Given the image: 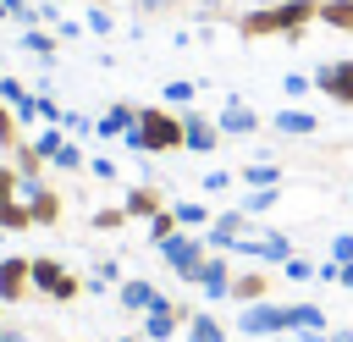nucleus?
<instances>
[{
	"instance_id": "1",
	"label": "nucleus",
	"mask_w": 353,
	"mask_h": 342,
	"mask_svg": "<svg viewBox=\"0 0 353 342\" xmlns=\"http://www.w3.org/2000/svg\"><path fill=\"white\" fill-rule=\"evenodd\" d=\"M309 22H320V0H270L259 11L237 17L243 39H303Z\"/></svg>"
},
{
	"instance_id": "2",
	"label": "nucleus",
	"mask_w": 353,
	"mask_h": 342,
	"mask_svg": "<svg viewBox=\"0 0 353 342\" xmlns=\"http://www.w3.org/2000/svg\"><path fill=\"white\" fill-rule=\"evenodd\" d=\"M121 143L132 154H176L182 149V116L171 105H138V127Z\"/></svg>"
},
{
	"instance_id": "3",
	"label": "nucleus",
	"mask_w": 353,
	"mask_h": 342,
	"mask_svg": "<svg viewBox=\"0 0 353 342\" xmlns=\"http://www.w3.org/2000/svg\"><path fill=\"white\" fill-rule=\"evenodd\" d=\"M33 292H44L50 303H72L77 292H88V281L72 276L55 254H33Z\"/></svg>"
},
{
	"instance_id": "4",
	"label": "nucleus",
	"mask_w": 353,
	"mask_h": 342,
	"mask_svg": "<svg viewBox=\"0 0 353 342\" xmlns=\"http://www.w3.org/2000/svg\"><path fill=\"white\" fill-rule=\"evenodd\" d=\"M160 254H165V265H171L182 281L199 287V270H204V259H210V243H204L199 232H176V237H165Z\"/></svg>"
},
{
	"instance_id": "5",
	"label": "nucleus",
	"mask_w": 353,
	"mask_h": 342,
	"mask_svg": "<svg viewBox=\"0 0 353 342\" xmlns=\"http://www.w3.org/2000/svg\"><path fill=\"white\" fill-rule=\"evenodd\" d=\"M309 77H314V88H320L331 105L353 110V55H347V61H320Z\"/></svg>"
},
{
	"instance_id": "6",
	"label": "nucleus",
	"mask_w": 353,
	"mask_h": 342,
	"mask_svg": "<svg viewBox=\"0 0 353 342\" xmlns=\"http://www.w3.org/2000/svg\"><path fill=\"white\" fill-rule=\"evenodd\" d=\"M182 325H188V309H182L176 298H165V292H160V298H154V303L143 309V336H154V342L176 336Z\"/></svg>"
},
{
	"instance_id": "7",
	"label": "nucleus",
	"mask_w": 353,
	"mask_h": 342,
	"mask_svg": "<svg viewBox=\"0 0 353 342\" xmlns=\"http://www.w3.org/2000/svg\"><path fill=\"white\" fill-rule=\"evenodd\" d=\"M243 336H276V331H287V303H276V298H265V303H243Z\"/></svg>"
},
{
	"instance_id": "8",
	"label": "nucleus",
	"mask_w": 353,
	"mask_h": 342,
	"mask_svg": "<svg viewBox=\"0 0 353 342\" xmlns=\"http://www.w3.org/2000/svg\"><path fill=\"white\" fill-rule=\"evenodd\" d=\"M28 292H33V259L0 254V303H22Z\"/></svg>"
},
{
	"instance_id": "9",
	"label": "nucleus",
	"mask_w": 353,
	"mask_h": 342,
	"mask_svg": "<svg viewBox=\"0 0 353 342\" xmlns=\"http://www.w3.org/2000/svg\"><path fill=\"white\" fill-rule=\"evenodd\" d=\"M221 138H226V132L215 127V116H199V110L182 116V149H193V154H215Z\"/></svg>"
},
{
	"instance_id": "10",
	"label": "nucleus",
	"mask_w": 353,
	"mask_h": 342,
	"mask_svg": "<svg viewBox=\"0 0 353 342\" xmlns=\"http://www.w3.org/2000/svg\"><path fill=\"white\" fill-rule=\"evenodd\" d=\"M232 259H226V248H210V259H204V270H199V292L204 298H232Z\"/></svg>"
},
{
	"instance_id": "11",
	"label": "nucleus",
	"mask_w": 353,
	"mask_h": 342,
	"mask_svg": "<svg viewBox=\"0 0 353 342\" xmlns=\"http://www.w3.org/2000/svg\"><path fill=\"white\" fill-rule=\"evenodd\" d=\"M325 325H331V320H325V309H320V303H309V298H292V303H287V331H298V336L320 342V336H325Z\"/></svg>"
},
{
	"instance_id": "12",
	"label": "nucleus",
	"mask_w": 353,
	"mask_h": 342,
	"mask_svg": "<svg viewBox=\"0 0 353 342\" xmlns=\"http://www.w3.org/2000/svg\"><path fill=\"white\" fill-rule=\"evenodd\" d=\"M22 199H28V210H33V221L39 226H55L61 221V193L39 177V182H22Z\"/></svg>"
},
{
	"instance_id": "13",
	"label": "nucleus",
	"mask_w": 353,
	"mask_h": 342,
	"mask_svg": "<svg viewBox=\"0 0 353 342\" xmlns=\"http://www.w3.org/2000/svg\"><path fill=\"white\" fill-rule=\"evenodd\" d=\"M237 237H248V210L237 204V210H226V215H215L210 221V232H204V243L210 248H232Z\"/></svg>"
},
{
	"instance_id": "14",
	"label": "nucleus",
	"mask_w": 353,
	"mask_h": 342,
	"mask_svg": "<svg viewBox=\"0 0 353 342\" xmlns=\"http://www.w3.org/2000/svg\"><path fill=\"white\" fill-rule=\"evenodd\" d=\"M132 127H138V105H127V99H116V105L94 121V132H99V138H127Z\"/></svg>"
},
{
	"instance_id": "15",
	"label": "nucleus",
	"mask_w": 353,
	"mask_h": 342,
	"mask_svg": "<svg viewBox=\"0 0 353 342\" xmlns=\"http://www.w3.org/2000/svg\"><path fill=\"white\" fill-rule=\"evenodd\" d=\"M270 127H276L281 138H314V132H320V121H314L309 110H298V105H281V110L270 116Z\"/></svg>"
},
{
	"instance_id": "16",
	"label": "nucleus",
	"mask_w": 353,
	"mask_h": 342,
	"mask_svg": "<svg viewBox=\"0 0 353 342\" xmlns=\"http://www.w3.org/2000/svg\"><path fill=\"white\" fill-rule=\"evenodd\" d=\"M121 204H127V215H132V221H149V215H160V210H165V193H160L154 182H138V188H127V199H121Z\"/></svg>"
},
{
	"instance_id": "17",
	"label": "nucleus",
	"mask_w": 353,
	"mask_h": 342,
	"mask_svg": "<svg viewBox=\"0 0 353 342\" xmlns=\"http://www.w3.org/2000/svg\"><path fill=\"white\" fill-rule=\"evenodd\" d=\"M270 298V276L265 270H237L232 276V303L243 309V303H265Z\"/></svg>"
},
{
	"instance_id": "18",
	"label": "nucleus",
	"mask_w": 353,
	"mask_h": 342,
	"mask_svg": "<svg viewBox=\"0 0 353 342\" xmlns=\"http://www.w3.org/2000/svg\"><path fill=\"white\" fill-rule=\"evenodd\" d=\"M215 127H221V132H243V138H248V132L259 127V116H254L243 99H226V105L215 110Z\"/></svg>"
},
{
	"instance_id": "19",
	"label": "nucleus",
	"mask_w": 353,
	"mask_h": 342,
	"mask_svg": "<svg viewBox=\"0 0 353 342\" xmlns=\"http://www.w3.org/2000/svg\"><path fill=\"white\" fill-rule=\"evenodd\" d=\"M11 165H17V171H22V182H39V177H44V165H50V160H44V154H39V149H33V138H22V143H17V149H11Z\"/></svg>"
},
{
	"instance_id": "20",
	"label": "nucleus",
	"mask_w": 353,
	"mask_h": 342,
	"mask_svg": "<svg viewBox=\"0 0 353 342\" xmlns=\"http://www.w3.org/2000/svg\"><path fill=\"white\" fill-rule=\"evenodd\" d=\"M171 215H176V226L182 232H210V210H204V199H182V204H171Z\"/></svg>"
},
{
	"instance_id": "21",
	"label": "nucleus",
	"mask_w": 353,
	"mask_h": 342,
	"mask_svg": "<svg viewBox=\"0 0 353 342\" xmlns=\"http://www.w3.org/2000/svg\"><path fill=\"white\" fill-rule=\"evenodd\" d=\"M154 298H160V292H154V281H143V276H127V281H121V309L143 314V309H149Z\"/></svg>"
},
{
	"instance_id": "22",
	"label": "nucleus",
	"mask_w": 353,
	"mask_h": 342,
	"mask_svg": "<svg viewBox=\"0 0 353 342\" xmlns=\"http://www.w3.org/2000/svg\"><path fill=\"white\" fill-rule=\"evenodd\" d=\"M237 182H248V188H281V165H270V160H248V165L237 171Z\"/></svg>"
},
{
	"instance_id": "23",
	"label": "nucleus",
	"mask_w": 353,
	"mask_h": 342,
	"mask_svg": "<svg viewBox=\"0 0 353 342\" xmlns=\"http://www.w3.org/2000/svg\"><path fill=\"white\" fill-rule=\"evenodd\" d=\"M28 226H39L33 210H28V199H6L0 204V232H28Z\"/></svg>"
},
{
	"instance_id": "24",
	"label": "nucleus",
	"mask_w": 353,
	"mask_h": 342,
	"mask_svg": "<svg viewBox=\"0 0 353 342\" xmlns=\"http://www.w3.org/2000/svg\"><path fill=\"white\" fill-rule=\"evenodd\" d=\"M188 342H226V325L199 309V314H188Z\"/></svg>"
},
{
	"instance_id": "25",
	"label": "nucleus",
	"mask_w": 353,
	"mask_h": 342,
	"mask_svg": "<svg viewBox=\"0 0 353 342\" xmlns=\"http://www.w3.org/2000/svg\"><path fill=\"white\" fill-rule=\"evenodd\" d=\"M320 22L331 33H353V0H320Z\"/></svg>"
},
{
	"instance_id": "26",
	"label": "nucleus",
	"mask_w": 353,
	"mask_h": 342,
	"mask_svg": "<svg viewBox=\"0 0 353 342\" xmlns=\"http://www.w3.org/2000/svg\"><path fill=\"white\" fill-rule=\"evenodd\" d=\"M127 221H132V215H127V204H99V210L88 215V226H94V232H121Z\"/></svg>"
},
{
	"instance_id": "27",
	"label": "nucleus",
	"mask_w": 353,
	"mask_h": 342,
	"mask_svg": "<svg viewBox=\"0 0 353 342\" xmlns=\"http://www.w3.org/2000/svg\"><path fill=\"white\" fill-rule=\"evenodd\" d=\"M55 44H61V33H44V28H22V50H33V55H55Z\"/></svg>"
},
{
	"instance_id": "28",
	"label": "nucleus",
	"mask_w": 353,
	"mask_h": 342,
	"mask_svg": "<svg viewBox=\"0 0 353 342\" xmlns=\"http://www.w3.org/2000/svg\"><path fill=\"white\" fill-rule=\"evenodd\" d=\"M176 232H182V226H176V215H171V204H165L160 215H149V243H154V248H160L165 237H176Z\"/></svg>"
},
{
	"instance_id": "29",
	"label": "nucleus",
	"mask_w": 353,
	"mask_h": 342,
	"mask_svg": "<svg viewBox=\"0 0 353 342\" xmlns=\"http://www.w3.org/2000/svg\"><path fill=\"white\" fill-rule=\"evenodd\" d=\"M22 143V121H17V110L0 99V149H17Z\"/></svg>"
},
{
	"instance_id": "30",
	"label": "nucleus",
	"mask_w": 353,
	"mask_h": 342,
	"mask_svg": "<svg viewBox=\"0 0 353 342\" xmlns=\"http://www.w3.org/2000/svg\"><path fill=\"white\" fill-rule=\"evenodd\" d=\"M160 99H165V105H188V99H199V83L176 77V83H165V88H160Z\"/></svg>"
},
{
	"instance_id": "31",
	"label": "nucleus",
	"mask_w": 353,
	"mask_h": 342,
	"mask_svg": "<svg viewBox=\"0 0 353 342\" xmlns=\"http://www.w3.org/2000/svg\"><path fill=\"white\" fill-rule=\"evenodd\" d=\"M276 199H281V188H254V193H243V210H248V215H265Z\"/></svg>"
},
{
	"instance_id": "32",
	"label": "nucleus",
	"mask_w": 353,
	"mask_h": 342,
	"mask_svg": "<svg viewBox=\"0 0 353 342\" xmlns=\"http://www.w3.org/2000/svg\"><path fill=\"white\" fill-rule=\"evenodd\" d=\"M110 281H121V265H116V259H94V281H88V292H99V287H110Z\"/></svg>"
},
{
	"instance_id": "33",
	"label": "nucleus",
	"mask_w": 353,
	"mask_h": 342,
	"mask_svg": "<svg viewBox=\"0 0 353 342\" xmlns=\"http://www.w3.org/2000/svg\"><path fill=\"white\" fill-rule=\"evenodd\" d=\"M6 199H22V171H17L11 160L0 165V204H6Z\"/></svg>"
},
{
	"instance_id": "34",
	"label": "nucleus",
	"mask_w": 353,
	"mask_h": 342,
	"mask_svg": "<svg viewBox=\"0 0 353 342\" xmlns=\"http://www.w3.org/2000/svg\"><path fill=\"white\" fill-rule=\"evenodd\" d=\"M309 88H314V77H303V72H287V77H281V94H287V99H298V94H309Z\"/></svg>"
},
{
	"instance_id": "35",
	"label": "nucleus",
	"mask_w": 353,
	"mask_h": 342,
	"mask_svg": "<svg viewBox=\"0 0 353 342\" xmlns=\"http://www.w3.org/2000/svg\"><path fill=\"white\" fill-rule=\"evenodd\" d=\"M331 265H353V232L331 237Z\"/></svg>"
},
{
	"instance_id": "36",
	"label": "nucleus",
	"mask_w": 353,
	"mask_h": 342,
	"mask_svg": "<svg viewBox=\"0 0 353 342\" xmlns=\"http://www.w3.org/2000/svg\"><path fill=\"white\" fill-rule=\"evenodd\" d=\"M188 0H138V11L143 17H171V11H182Z\"/></svg>"
},
{
	"instance_id": "37",
	"label": "nucleus",
	"mask_w": 353,
	"mask_h": 342,
	"mask_svg": "<svg viewBox=\"0 0 353 342\" xmlns=\"http://www.w3.org/2000/svg\"><path fill=\"white\" fill-rule=\"evenodd\" d=\"M110 28H116V17L105 6H88V33H110Z\"/></svg>"
},
{
	"instance_id": "38",
	"label": "nucleus",
	"mask_w": 353,
	"mask_h": 342,
	"mask_svg": "<svg viewBox=\"0 0 353 342\" xmlns=\"http://www.w3.org/2000/svg\"><path fill=\"white\" fill-rule=\"evenodd\" d=\"M88 171H94L99 182H116V160H110V154H94V160H88Z\"/></svg>"
},
{
	"instance_id": "39",
	"label": "nucleus",
	"mask_w": 353,
	"mask_h": 342,
	"mask_svg": "<svg viewBox=\"0 0 353 342\" xmlns=\"http://www.w3.org/2000/svg\"><path fill=\"white\" fill-rule=\"evenodd\" d=\"M199 188H204V193H221V188H232V171H204Z\"/></svg>"
},
{
	"instance_id": "40",
	"label": "nucleus",
	"mask_w": 353,
	"mask_h": 342,
	"mask_svg": "<svg viewBox=\"0 0 353 342\" xmlns=\"http://www.w3.org/2000/svg\"><path fill=\"white\" fill-rule=\"evenodd\" d=\"M281 265H287V276H292V281H309V276H314V265H309V259H298V254H292V259H281Z\"/></svg>"
},
{
	"instance_id": "41",
	"label": "nucleus",
	"mask_w": 353,
	"mask_h": 342,
	"mask_svg": "<svg viewBox=\"0 0 353 342\" xmlns=\"http://www.w3.org/2000/svg\"><path fill=\"white\" fill-rule=\"evenodd\" d=\"M6 11H11V22H22V28H28V17H33V0H6Z\"/></svg>"
},
{
	"instance_id": "42",
	"label": "nucleus",
	"mask_w": 353,
	"mask_h": 342,
	"mask_svg": "<svg viewBox=\"0 0 353 342\" xmlns=\"http://www.w3.org/2000/svg\"><path fill=\"white\" fill-rule=\"evenodd\" d=\"M61 127H66V132H94V121H88V116H77V110H66V121H61Z\"/></svg>"
},
{
	"instance_id": "43",
	"label": "nucleus",
	"mask_w": 353,
	"mask_h": 342,
	"mask_svg": "<svg viewBox=\"0 0 353 342\" xmlns=\"http://www.w3.org/2000/svg\"><path fill=\"white\" fill-rule=\"evenodd\" d=\"M0 342H28V336H22L17 325H0Z\"/></svg>"
},
{
	"instance_id": "44",
	"label": "nucleus",
	"mask_w": 353,
	"mask_h": 342,
	"mask_svg": "<svg viewBox=\"0 0 353 342\" xmlns=\"http://www.w3.org/2000/svg\"><path fill=\"white\" fill-rule=\"evenodd\" d=\"M336 281H342V287L353 292V265H342V270H336Z\"/></svg>"
},
{
	"instance_id": "45",
	"label": "nucleus",
	"mask_w": 353,
	"mask_h": 342,
	"mask_svg": "<svg viewBox=\"0 0 353 342\" xmlns=\"http://www.w3.org/2000/svg\"><path fill=\"white\" fill-rule=\"evenodd\" d=\"M325 342H353V331H331V336H325Z\"/></svg>"
},
{
	"instance_id": "46",
	"label": "nucleus",
	"mask_w": 353,
	"mask_h": 342,
	"mask_svg": "<svg viewBox=\"0 0 353 342\" xmlns=\"http://www.w3.org/2000/svg\"><path fill=\"white\" fill-rule=\"evenodd\" d=\"M0 22H11V11H6V0H0Z\"/></svg>"
},
{
	"instance_id": "47",
	"label": "nucleus",
	"mask_w": 353,
	"mask_h": 342,
	"mask_svg": "<svg viewBox=\"0 0 353 342\" xmlns=\"http://www.w3.org/2000/svg\"><path fill=\"white\" fill-rule=\"evenodd\" d=\"M116 342H138V336H116Z\"/></svg>"
},
{
	"instance_id": "48",
	"label": "nucleus",
	"mask_w": 353,
	"mask_h": 342,
	"mask_svg": "<svg viewBox=\"0 0 353 342\" xmlns=\"http://www.w3.org/2000/svg\"><path fill=\"white\" fill-rule=\"evenodd\" d=\"M0 83H6V72H0Z\"/></svg>"
},
{
	"instance_id": "49",
	"label": "nucleus",
	"mask_w": 353,
	"mask_h": 342,
	"mask_svg": "<svg viewBox=\"0 0 353 342\" xmlns=\"http://www.w3.org/2000/svg\"><path fill=\"white\" fill-rule=\"evenodd\" d=\"M0 309H6V303H0ZM0 325H6V320H0Z\"/></svg>"
},
{
	"instance_id": "50",
	"label": "nucleus",
	"mask_w": 353,
	"mask_h": 342,
	"mask_svg": "<svg viewBox=\"0 0 353 342\" xmlns=\"http://www.w3.org/2000/svg\"><path fill=\"white\" fill-rule=\"evenodd\" d=\"M0 237H6V232H0Z\"/></svg>"
}]
</instances>
